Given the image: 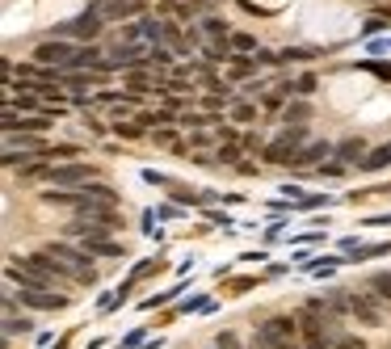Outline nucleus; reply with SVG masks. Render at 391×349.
<instances>
[{"label":"nucleus","mask_w":391,"mask_h":349,"mask_svg":"<svg viewBox=\"0 0 391 349\" xmlns=\"http://www.w3.org/2000/svg\"><path fill=\"white\" fill-rule=\"evenodd\" d=\"M42 253L55 261V270H59L67 282H80V287L97 282V270H93V261H88L84 249H72V244H46Z\"/></svg>","instance_id":"nucleus-1"},{"label":"nucleus","mask_w":391,"mask_h":349,"mask_svg":"<svg viewBox=\"0 0 391 349\" xmlns=\"http://www.w3.org/2000/svg\"><path fill=\"white\" fill-rule=\"evenodd\" d=\"M307 114H312V110H307V105H295V110H286V122H291V118H295V122H303V118H307Z\"/></svg>","instance_id":"nucleus-21"},{"label":"nucleus","mask_w":391,"mask_h":349,"mask_svg":"<svg viewBox=\"0 0 391 349\" xmlns=\"http://www.w3.org/2000/svg\"><path fill=\"white\" fill-rule=\"evenodd\" d=\"M215 349H244V345H240L236 333H219V337H215Z\"/></svg>","instance_id":"nucleus-18"},{"label":"nucleus","mask_w":391,"mask_h":349,"mask_svg":"<svg viewBox=\"0 0 391 349\" xmlns=\"http://www.w3.org/2000/svg\"><path fill=\"white\" fill-rule=\"evenodd\" d=\"M303 349H329L324 341H303Z\"/></svg>","instance_id":"nucleus-27"},{"label":"nucleus","mask_w":391,"mask_h":349,"mask_svg":"<svg viewBox=\"0 0 391 349\" xmlns=\"http://www.w3.org/2000/svg\"><path fill=\"white\" fill-rule=\"evenodd\" d=\"M248 349H274V345H265L261 337H253V345H248Z\"/></svg>","instance_id":"nucleus-28"},{"label":"nucleus","mask_w":391,"mask_h":349,"mask_svg":"<svg viewBox=\"0 0 391 349\" xmlns=\"http://www.w3.org/2000/svg\"><path fill=\"white\" fill-rule=\"evenodd\" d=\"M299 152H303V131L295 126H286V135H278L270 147H265V160L270 164H291V160H299Z\"/></svg>","instance_id":"nucleus-4"},{"label":"nucleus","mask_w":391,"mask_h":349,"mask_svg":"<svg viewBox=\"0 0 391 349\" xmlns=\"http://www.w3.org/2000/svg\"><path fill=\"white\" fill-rule=\"evenodd\" d=\"M232 46H236V51H257V38H248V34H236V38H232Z\"/></svg>","instance_id":"nucleus-19"},{"label":"nucleus","mask_w":391,"mask_h":349,"mask_svg":"<svg viewBox=\"0 0 391 349\" xmlns=\"http://www.w3.org/2000/svg\"><path fill=\"white\" fill-rule=\"evenodd\" d=\"M143 181H152V185H168V177H164V173H156V169H147V173H143Z\"/></svg>","instance_id":"nucleus-23"},{"label":"nucleus","mask_w":391,"mask_h":349,"mask_svg":"<svg viewBox=\"0 0 391 349\" xmlns=\"http://www.w3.org/2000/svg\"><path fill=\"white\" fill-rule=\"evenodd\" d=\"M350 316H358L362 324L383 329V308H379L375 295H366V291H350Z\"/></svg>","instance_id":"nucleus-7"},{"label":"nucleus","mask_w":391,"mask_h":349,"mask_svg":"<svg viewBox=\"0 0 391 349\" xmlns=\"http://www.w3.org/2000/svg\"><path fill=\"white\" fill-rule=\"evenodd\" d=\"M118 135H126V139H135V135H143V126H135V122H126V126H122V122H118Z\"/></svg>","instance_id":"nucleus-22"},{"label":"nucleus","mask_w":391,"mask_h":349,"mask_svg":"<svg viewBox=\"0 0 391 349\" xmlns=\"http://www.w3.org/2000/svg\"><path fill=\"white\" fill-rule=\"evenodd\" d=\"M17 152L21 156H42V139H34V135H4V160H17Z\"/></svg>","instance_id":"nucleus-8"},{"label":"nucleus","mask_w":391,"mask_h":349,"mask_svg":"<svg viewBox=\"0 0 391 349\" xmlns=\"http://www.w3.org/2000/svg\"><path fill=\"white\" fill-rule=\"evenodd\" d=\"M371 295L375 299H391V274H375L371 278Z\"/></svg>","instance_id":"nucleus-15"},{"label":"nucleus","mask_w":391,"mask_h":349,"mask_svg":"<svg viewBox=\"0 0 391 349\" xmlns=\"http://www.w3.org/2000/svg\"><path fill=\"white\" fill-rule=\"evenodd\" d=\"M253 114H257V110H253V105H236V118H240V122H248V118H253Z\"/></svg>","instance_id":"nucleus-25"},{"label":"nucleus","mask_w":391,"mask_h":349,"mask_svg":"<svg viewBox=\"0 0 391 349\" xmlns=\"http://www.w3.org/2000/svg\"><path fill=\"white\" fill-rule=\"evenodd\" d=\"M101 17L88 8V13H80V17H72V21H63V25H55V38H84V42H93L97 34H101Z\"/></svg>","instance_id":"nucleus-5"},{"label":"nucleus","mask_w":391,"mask_h":349,"mask_svg":"<svg viewBox=\"0 0 391 349\" xmlns=\"http://www.w3.org/2000/svg\"><path fill=\"white\" fill-rule=\"evenodd\" d=\"M257 337L274 349H303L299 345V320H291V316H270Z\"/></svg>","instance_id":"nucleus-2"},{"label":"nucleus","mask_w":391,"mask_h":349,"mask_svg":"<svg viewBox=\"0 0 391 349\" xmlns=\"http://www.w3.org/2000/svg\"><path fill=\"white\" fill-rule=\"evenodd\" d=\"M324 156H337V147H333V143H307V147L299 152V160H295V164H320Z\"/></svg>","instance_id":"nucleus-12"},{"label":"nucleus","mask_w":391,"mask_h":349,"mask_svg":"<svg viewBox=\"0 0 391 349\" xmlns=\"http://www.w3.org/2000/svg\"><path fill=\"white\" fill-rule=\"evenodd\" d=\"M84 253L88 257H126L122 244H114V240H84Z\"/></svg>","instance_id":"nucleus-13"},{"label":"nucleus","mask_w":391,"mask_h":349,"mask_svg":"<svg viewBox=\"0 0 391 349\" xmlns=\"http://www.w3.org/2000/svg\"><path fill=\"white\" fill-rule=\"evenodd\" d=\"M337 156H341V164H358V169H362L366 143H362V139H345V143H337Z\"/></svg>","instance_id":"nucleus-10"},{"label":"nucleus","mask_w":391,"mask_h":349,"mask_svg":"<svg viewBox=\"0 0 391 349\" xmlns=\"http://www.w3.org/2000/svg\"><path fill=\"white\" fill-rule=\"evenodd\" d=\"M295 93H303V97H307V93H316V80H312V76H303V80L295 84Z\"/></svg>","instance_id":"nucleus-20"},{"label":"nucleus","mask_w":391,"mask_h":349,"mask_svg":"<svg viewBox=\"0 0 391 349\" xmlns=\"http://www.w3.org/2000/svg\"><path fill=\"white\" fill-rule=\"evenodd\" d=\"M46 181L55 190H67V185H93V169L88 164H51Z\"/></svg>","instance_id":"nucleus-6"},{"label":"nucleus","mask_w":391,"mask_h":349,"mask_svg":"<svg viewBox=\"0 0 391 349\" xmlns=\"http://www.w3.org/2000/svg\"><path fill=\"white\" fill-rule=\"evenodd\" d=\"M236 156H240L236 147H223V152H219V160H223V164H236Z\"/></svg>","instance_id":"nucleus-26"},{"label":"nucleus","mask_w":391,"mask_h":349,"mask_svg":"<svg viewBox=\"0 0 391 349\" xmlns=\"http://www.w3.org/2000/svg\"><path fill=\"white\" fill-rule=\"evenodd\" d=\"M72 59H76V51H72L63 38H46V42L34 46V63H42V67H59V72H67Z\"/></svg>","instance_id":"nucleus-3"},{"label":"nucleus","mask_w":391,"mask_h":349,"mask_svg":"<svg viewBox=\"0 0 391 349\" xmlns=\"http://www.w3.org/2000/svg\"><path fill=\"white\" fill-rule=\"evenodd\" d=\"M93 13L97 17H126V13H135V0H97Z\"/></svg>","instance_id":"nucleus-11"},{"label":"nucleus","mask_w":391,"mask_h":349,"mask_svg":"<svg viewBox=\"0 0 391 349\" xmlns=\"http://www.w3.org/2000/svg\"><path fill=\"white\" fill-rule=\"evenodd\" d=\"M333 345H337V349H366V341H362V337H350V333H341Z\"/></svg>","instance_id":"nucleus-17"},{"label":"nucleus","mask_w":391,"mask_h":349,"mask_svg":"<svg viewBox=\"0 0 391 349\" xmlns=\"http://www.w3.org/2000/svg\"><path fill=\"white\" fill-rule=\"evenodd\" d=\"M375 76H383V80H391V63H366Z\"/></svg>","instance_id":"nucleus-24"},{"label":"nucleus","mask_w":391,"mask_h":349,"mask_svg":"<svg viewBox=\"0 0 391 349\" xmlns=\"http://www.w3.org/2000/svg\"><path fill=\"white\" fill-rule=\"evenodd\" d=\"M21 303L25 308H38V312H63L67 308V299L55 295V291H21Z\"/></svg>","instance_id":"nucleus-9"},{"label":"nucleus","mask_w":391,"mask_h":349,"mask_svg":"<svg viewBox=\"0 0 391 349\" xmlns=\"http://www.w3.org/2000/svg\"><path fill=\"white\" fill-rule=\"evenodd\" d=\"M362 169L366 173H379V169H391V143H383V147H375L366 160H362Z\"/></svg>","instance_id":"nucleus-14"},{"label":"nucleus","mask_w":391,"mask_h":349,"mask_svg":"<svg viewBox=\"0 0 391 349\" xmlns=\"http://www.w3.org/2000/svg\"><path fill=\"white\" fill-rule=\"evenodd\" d=\"M202 29H206V38H215V42H227V38H223V34H227V25H223V21L206 17V25H202Z\"/></svg>","instance_id":"nucleus-16"}]
</instances>
